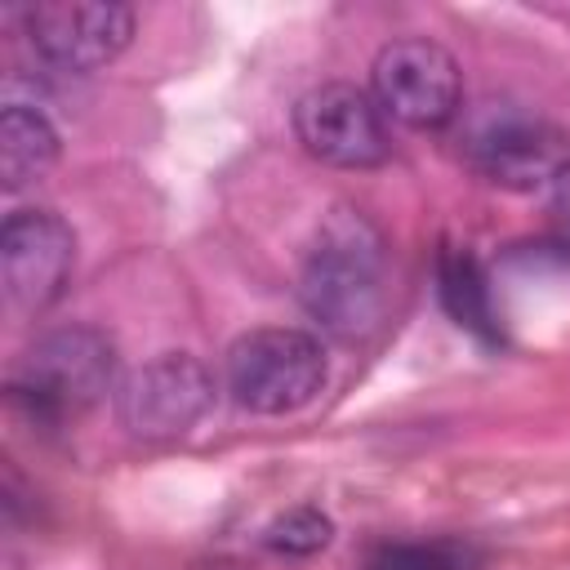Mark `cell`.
I'll return each mask as SVG.
<instances>
[{
  "mask_svg": "<svg viewBox=\"0 0 570 570\" xmlns=\"http://www.w3.org/2000/svg\"><path fill=\"white\" fill-rule=\"evenodd\" d=\"M298 294L312 321L334 338H365L387 312V240L352 205L321 218L303 258Z\"/></svg>",
  "mask_w": 570,
  "mask_h": 570,
  "instance_id": "6da1fadb",
  "label": "cell"
},
{
  "mask_svg": "<svg viewBox=\"0 0 570 570\" xmlns=\"http://www.w3.org/2000/svg\"><path fill=\"white\" fill-rule=\"evenodd\" d=\"M116 379V347L94 325H62L36 338L9 374V401L40 423L89 410Z\"/></svg>",
  "mask_w": 570,
  "mask_h": 570,
  "instance_id": "7a4b0ae2",
  "label": "cell"
},
{
  "mask_svg": "<svg viewBox=\"0 0 570 570\" xmlns=\"http://www.w3.org/2000/svg\"><path fill=\"white\" fill-rule=\"evenodd\" d=\"M227 392L249 414H294L330 379L325 347L307 330H249L227 347Z\"/></svg>",
  "mask_w": 570,
  "mask_h": 570,
  "instance_id": "3957f363",
  "label": "cell"
},
{
  "mask_svg": "<svg viewBox=\"0 0 570 570\" xmlns=\"http://www.w3.org/2000/svg\"><path fill=\"white\" fill-rule=\"evenodd\" d=\"M463 156L485 183L530 191L557 178L570 160V138L517 102H481L463 120Z\"/></svg>",
  "mask_w": 570,
  "mask_h": 570,
  "instance_id": "277c9868",
  "label": "cell"
},
{
  "mask_svg": "<svg viewBox=\"0 0 570 570\" xmlns=\"http://www.w3.org/2000/svg\"><path fill=\"white\" fill-rule=\"evenodd\" d=\"M370 85L383 116L410 129H441L463 111V76L454 53L423 36L383 45L374 58Z\"/></svg>",
  "mask_w": 570,
  "mask_h": 570,
  "instance_id": "5b68a950",
  "label": "cell"
},
{
  "mask_svg": "<svg viewBox=\"0 0 570 570\" xmlns=\"http://www.w3.org/2000/svg\"><path fill=\"white\" fill-rule=\"evenodd\" d=\"M294 134L307 156L334 169H374L392 156L383 107L374 102V94L347 80L307 89L294 107Z\"/></svg>",
  "mask_w": 570,
  "mask_h": 570,
  "instance_id": "8992f818",
  "label": "cell"
},
{
  "mask_svg": "<svg viewBox=\"0 0 570 570\" xmlns=\"http://www.w3.org/2000/svg\"><path fill=\"white\" fill-rule=\"evenodd\" d=\"M214 405V374L191 352H160L129 370L116 387L120 423L142 441L183 436Z\"/></svg>",
  "mask_w": 570,
  "mask_h": 570,
  "instance_id": "52a82bcc",
  "label": "cell"
},
{
  "mask_svg": "<svg viewBox=\"0 0 570 570\" xmlns=\"http://www.w3.org/2000/svg\"><path fill=\"white\" fill-rule=\"evenodd\" d=\"M27 40L58 71L107 67L134 40V9L116 0H40L22 9Z\"/></svg>",
  "mask_w": 570,
  "mask_h": 570,
  "instance_id": "ba28073f",
  "label": "cell"
},
{
  "mask_svg": "<svg viewBox=\"0 0 570 570\" xmlns=\"http://www.w3.org/2000/svg\"><path fill=\"white\" fill-rule=\"evenodd\" d=\"M76 267V236L53 209H13L0 227V285L18 312L62 298Z\"/></svg>",
  "mask_w": 570,
  "mask_h": 570,
  "instance_id": "9c48e42d",
  "label": "cell"
},
{
  "mask_svg": "<svg viewBox=\"0 0 570 570\" xmlns=\"http://www.w3.org/2000/svg\"><path fill=\"white\" fill-rule=\"evenodd\" d=\"M58 160V129L27 102L0 111V178L9 191L40 183Z\"/></svg>",
  "mask_w": 570,
  "mask_h": 570,
  "instance_id": "30bf717a",
  "label": "cell"
},
{
  "mask_svg": "<svg viewBox=\"0 0 570 570\" xmlns=\"http://www.w3.org/2000/svg\"><path fill=\"white\" fill-rule=\"evenodd\" d=\"M441 303L463 330H472L481 338H494V312H490L485 276H481L472 254H463V249L441 254Z\"/></svg>",
  "mask_w": 570,
  "mask_h": 570,
  "instance_id": "8fae6325",
  "label": "cell"
},
{
  "mask_svg": "<svg viewBox=\"0 0 570 570\" xmlns=\"http://www.w3.org/2000/svg\"><path fill=\"white\" fill-rule=\"evenodd\" d=\"M334 539V521L321 512V508H289L281 512L267 530H263V543L281 557H312L321 552L325 543Z\"/></svg>",
  "mask_w": 570,
  "mask_h": 570,
  "instance_id": "7c38bea8",
  "label": "cell"
},
{
  "mask_svg": "<svg viewBox=\"0 0 570 570\" xmlns=\"http://www.w3.org/2000/svg\"><path fill=\"white\" fill-rule=\"evenodd\" d=\"M370 570H468V561L441 543H383L370 552Z\"/></svg>",
  "mask_w": 570,
  "mask_h": 570,
  "instance_id": "4fadbf2b",
  "label": "cell"
},
{
  "mask_svg": "<svg viewBox=\"0 0 570 570\" xmlns=\"http://www.w3.org/2000/svg\"><path fill=\"white\" fill-rule=\"evenodd\" d=\"M548 218H552V236L561 249H570V160L557 169V178L548 183Z\"/></svg>",
  "mask_w": 570,
  "mask_h": 570,
  "instance_id": "5bb4252c",
  "label": "cell"
}]
</instances>
